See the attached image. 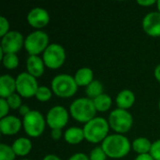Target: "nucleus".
Returning <instances> with one entry per match:
<instances>
[{"mask_svg":"<svg viewBox=\"0 0 160 160\" xmlns=\"http://www.w3.org/2000/svg\"><path fill=\"white\" fill-rule=\"evenodd\" d=\"M44 118L38 111H30L23 117V127L26 133L32 137L39 136L44 129Z\"/></svg>","mask_w":160,"mask_h":160,"instance_id":"obj_7","label":"nucleus"},{"mask_svg":"<svg viewBox=\"0 0 160 160\" xmlns=\"http://www.w3.org/2000/svg\"><path fill=\"white\" fill-rule=\"evenodd\" d=\"M43 160H61L57 156H55V155H48V156H46Z\"/></svg>","mask_w":160,"mask_h":160,"instance_id":"obj_37","label":"nucleus"},{"mask_svg":"<svg viewBox=\"0 0 160 160\" xmlns=\"http://www.w3.org/2000/svg\"><path fill=\"white\" fill-rule=\"evenodd\" d=\"M22 160H30V159H22Z\"/></svg>","mask_w":160,"mask_h":160,"instance_id":"obj_41","label":"nucleus"},{"mask_svg":"<svg viewBox=\"0 0 160 160\" xmlns=\"http://www.w3.org/2000/svg\"><path fill=\"white\" fill-rule=\"evenodd\" d=\"M15 158V153L12 147L1 143L0 144V160H13Z\"/></svg>","mask_w":160,"mask_h":160,"instance_id":"obj_24","label":"nucleus"},{"mask_svg":"<svg viewBox=\"0 0 160 160\" xmlns=\"http://www.w3.org/2000/svg\"><path fill=\"white\" fill-rule=\"evenodd\" d=\"M134 101H135L134 93L128 89L122 90L116 98L117 105L119 106L120 109H124V110L131 107V105L134 103Z\"/></svg>","mask_w":160,"mask_h":160,"instance_id":"obj_17","label":"nucleus"},{"mask_svg":"<svg viewBox=\"0 0 160 160\" xmlns=\"http://www.w3.org/2000/svg\"><path fill=\"white\" fill-rule=\"evenodd\" d=\"M22 35L18 31H9L6 34L1 42V48L6 53H15L22 45Z\"/></svg>","mask_w":160,"mask_h":160,"instance_id":"obj_10","label":"nucleus"},{"mask_svg":"<svg viewBox=\"0 0 160 160\" xmlns=\"http://www.w3.org/2000/svg\"><path fill=\"white\" fill-rule=\"evenodd\" d=\"M68 120V114L67 110L62 106L52 107L47 114V122L49 126L54 129L63 128Z\"/></svg>","mask_w":160,"mask_h":160,"instance_id":"obj_11","label":"nucleus"},{"mask_svg":"<svg viewBox=\"0 0 160 160\" xmlns=\"http://www.w3.org/2000/svg\"><path fill=\"white\" fill-rule=\"evenodd\" d=\"M21 124V120L16 116H5L0 120V130L6 135H12L20 129Z\"/></svg>","mask_w":160,"mask_h":160,"instance_id":"obj_14","label":"nucleus"},{"mask_svg":"<svg viewBox=\"0 0 160 160\" xmlns=\"http://www.w3.org/2000/svg\"><path fill=\"white\" fill-rule=\"evenodd\" d=\"M158 9H159V11H160V0L158 1Z\"/></svg>","mask_w":160,"mask_h":160,"instance_id":"obj_39","label":"nucleus"},{"mask_svg":"<svg viewBox=\"0 0 160 160\" xmlns=\"http://www.w3.org/2000/svg\"><path fill=\"white\" fill-rule=\"evenodd\" d=\"M75 81L78 85H88L93 82V71L88 68H80L75 74Z\"/></svg>","mask_w":160,"mask_h":160,"instance_id":"obj_20","label":"nucleus"},{"mask_svg":"<svg viewBox=\"0 0 160 160\" xmlns=\"http://www.w3.org/2000/svg\"><path fill=\"white\" fill-rule=\"evenodd\" d=\"M65 57L66 53L64 48L57 43L48 45L43 52V60L51 68H57L60 67L64 63Z\"/></svg>","mask_w":160,"mask_h":160,"instance_id":"obj_8","label":"nucleus"},{"mask_svg":"<svg viewBox=\"0 0 160 160\" xmlns=\"http://www.w3.org/2000/svg\"><path fill=\"white\" fill-rule=\"evenodd\" d=\"M11 147H12L15 154L20 155V156H24L30 152V150L32 148V144L28 139L19 138L13 142Z\"/></svg>","mask_w":160,"mask_h":160,"instance_id":"obj_18","label":"nucleus"},{"mask_svg":"<svg viewBox=\"0 0 160 160\" xmlns=\"http://www.w3.org/2000/svg\"><path fill=\"white\" fill-rule=\"evenodd\" d=\"M29 112H30V109H29V107L27 105H22L20 107V113L22 115H24L25 116Z\"/></svg>","mask_w":160,"mask_h":160,"instance_id":"obj_35","label":"nucleus"},{"mask_svg":"<svg viewBox=\"0 0 160 160\" xmlns=\"http://www.w3.org/2000/svg\"><path fill=\"white\" fill-rule=\"evenodd\" d=\"M77 85L75 78L68 74H59L52 81V88L53 92L62 98L74 95L77 91Z\"/></svg>","mask_w":160,"mask_h":160,"instance_id":"obj_4","label":"nucleus"},{"mask_svg":"<svg viewBox=\"0 0 160 160\" xmlns=\"http://www.w3.org/2000/svg\"><path fill=\"white\" fill-rule=\"evenodd\" d=\"M150 155L155 160H160V140H158L152 143Z\"/></svg>","mask_w":160,"mask_h":160,"instance_id":"obj_29","label":"nucleus"},{"mask_svg":"<svg viewBox=\"0 0 160 160\" xmlns=\"http://www.w3.org/2000/svg\"><path fill=\"white\" fill-rule=\"evenodd\" d=\"M49 37L48 35L40 30L34 31L30 33L24 41L25 49L28 51V52L31 55H37L40 52H42L44 49H46L48 46Z\"/></svg>","mask_w":160,"mask_h":160,"instance_id":"obj_5","label":"nucleus"},{"mask_svg":"<svg viewBox=\"0 0 160 160\" xmlns=\"http://www.w3.org/2000/svg\"><path fill=\"white\" fill-rule=\"evenodd\" d=\"M3 63L7 68H14L18 66L19 59L15 53H6L3 57Z\"/></svg>","mask_w":160,"mask_h":160,"instance_id":"obj_25","label":"nucleus"},{"mask_svg":"<svg viewBox=\"0 0 160 160\" xmlns=\"http://www.w3.org/2000/svg\"><path fill=\"white\" fill-rule=\"evenodd\" d=\"M109 125L102 117H95L83 127L84 137L92 142H98L106 138Z\"/></svg>","mask_w":160,"mask_h":160,"instance_id":"obj_3","label":"nucleus"},{"mask_svg":"<svg viewBox=\"0 0 160 160\" xmlns=\"http://www.w3.org/2000/svg\"><path fill=\"white\" fill-rule=\"evenodd\" d=\"M16 89L21 96L25 98L36 95L38 89L36 78L26 72L19 74L16 79Z\"/></svg>","mask_w":160,"mask_h":160,"instance_id":"obj_9","label":"nucleus"},{"mask_svg":"<svg viewBox=\"0 0 160 160\" xmlns=\"http://www.w3.org/2000/svg\"><path fill=\"white\" fill-rule=\"evenodd\" d=\"M27 69L34 77H39L44 71V63L38 55H30L27 59Z\"/></svg>","mask_w":160,"mask_h":160,"instance_id":"obj_16","label":"nucleus"},{"mask_svg":"<svg viewBox=\"0 0 160 160\" xmlns=\"http://www.w3.org/2000/svg\"><path fill=\"white\" fill-rule=\"evenodd\" d=\"M28 22L35 27H42L46 25L50 20L47 10L42 8H32L27 15Z\"/></svg>","mask_w":160,"mask_h":160,"instance_id":"obj_13","label":"nucleus"},{"mask_svg":"<svg viewBox=\"0 0 160 160\" xmlns=\"http://www.w3.org/2000/svg\"><path fill=\"white\" fill-rule=\"evenodd\" d=\"M93 101L96 106V109L101 112L108 110L112 104V98L107 94H101L100 96L94 98Z\"/></svg>","mask_w":160,"mask_h":160,"instance_id":"obj_22","label":"nucleus"},{"mask_svg":"<svg viewBox=\"0 0 160 160\" xmlns=\"http://www.w3.org/2000/svg\"><path fill=\"white\" fill-rule=\"evenodd\" d=\"M155 76H156V78L160 82V64L156 68V69H155Z\"/></svg>","mask_w":160,"mask_h":160,"instance_id":"obj_38","label":"nucleus"},{"mask_svg":"<svg viewBox=\"0 0 160 160\" xmlns=\"http://www.w3.org/2000/svg\"><path fill=\"white\" fill-rule=\"evenodd\" d=\"M8 27H9V24H8V20L4 16H1L0 17V36L4 37L6 34H8Z\"/></svg>","mask_w":160,"mask_h":160,"instance_id":"obj_30","label":"nucleus"},{"mask_svg":"<svg viewBox=\"0 0 160 160\" xmlns=\"http://www.w3.org/2000/svg\"><path fill=\"white\" fill-rule=\"evenodd\" d=\"M8 108H9V105H8V101L5 98H1V99H0V116H1V118H4L5 115L8 113Z\"/></svg>","mask_w":160,"mask_h":160,"instance_id":"obj_31","label":"nucleus"},{"mask_svg":"<svg viewBox=\"0 0 160 160\" xmlns=\"http://www.w3.org/2000/svg\"><path fill=\"white\" fill-rule=\"evenodd\" d=\"M151 142L146 138H138L133 142V148L136 152L141 154H147L151 150Z\"/></svg>","mask_w":160,"mask_h":160,"instance_id":"obj_21","label":"nucleus"},{"mask_svg":"<svg viewBox=\"0 0 160 160\" xmlns=\"http://www.w3.org/2000/svg\"><path fill=\"white\" fill-rule=\"evenodd\" d=\"M102 149L107 156L114 158L126 156L130 149V143L127 137L119 134L107 136L102 142Z\"/></svg>","mask_w":160,"mask_h":160,"instance_id":"obj_1","label":"nucleus"},{"mask_svg":"<svg viewBox=\"0 0 160 160\" xmlns=\"http://www.w3.org/2000/svg\"><path fill=\"white\" fill-rule=\"evenodd\" d=\"M84 138V132L83 129L76 127L69 128L66 132H65V139L68 142L71 144H76L79 143L82 139Z\"/></svg>","mask_w":160,"mask_h":160,"instance_id":"obj_19","label":"nucleus"},{"mask_svg":"<svg viewBox=\"0 0 160 160\" xmlns=\"http://www.w3.org/2000/svg\"><path fill=\"white\" fill-rule=\"evenodd\" d=\"M68 160H90L89 159V158L86 156V155H84V154H82V153H77V154H75V155H73Z\"/></svg>","mask_w":160,"mask_h":160,"instance_id":"obj_32","label":"nucleus"},{"mask_svg":"<svg viewBox=\"0 0 160 160\" xmlns=\"http://www.w3.org/2000/svg\"><path fill=\"white\" fill-rule=\"evenodd\" d=\"M61 129L59 128H54V129H52V138L54 139V140H58L60 139L61 137Z\"/></svg>","mask_w":160,"mask_h":160,"instance_id":"obj_33","label":"nucleus"},{"mask_svg":"<svg viewBox=\"0 0 160 160\" xmlns=\"http://www.w3.org/2000/svg\"><path fill=\"white\" fill-rule=\"evenodd\" d=\"M96 106L91 98H80L75 99L70 105L72 116L80 122H89L96 114Z\"/></svg>","mask_w":160,"mask_h":160,"instance_id":"obj_2","label":"nucleus"},{"mask_svg":"<svg viewBox=\"0 0 160 160\" xmlns=\"http://www.w3.org/2000/svg\"><path fill=\"white\" fill-rule=\"evenodd\" d=\"M8 105L10 108L12 109H17V108H20L22 106V100H21V98L19 95L17 94H12L11 96H9L7 99Z\"/></svg>","mask_w":160,"mask_h":160,"instance_id":"obj_28","label":"nucleus"},{"mask_svg":"<svg viewBox=\"0 0 160 160\" xmlns=\"http://www.w3.org/2000/svg\"><path fill=\"white\" fill-rule=\"evenodd\" d=\"M159 109H160V100H159Z\"/></svg>","mask_w":160,"mask_h":160,"instance_id":"obj_40","label":"nucleus"},{"mask_svg":"<svg viewBox=\"0 0 160 160\" xmlns=\"http://www.w3.org/2000/svg\"><path fill=\"white\" fill-rule=\"evenodd\" d=\"M106 153L102 147H96L90 154V160H106Z\"/></svg>","mask_w":160,"mask_h":160,"instance_id":"obj_27","label":"nucleus"},{"mask_svg":"<svg viewBox=\"0 0 160 160\" xmlns=\"http://www.w3.org/2000/svg\"><path fill=\"white\" fill-rule=\"evenodd\" d=\"M143 29L152 36H160V12L153 11L145 15L142 21Z\"/></svg>","mask_w":160,"mask_h":160,"instance_id":"obj_12","label":"nucleus"},{"mask_svg":"<svg viewBox=\"0 0 160 160\" xmlns=\"http://www.w3.org/2000/svg\"><path fill=\"white\" fill-rule=\"evenodd\" d=\"M103 86L99 81H93L91 82L86 88V94L88 95L89 98H96L97 97L100 96L102 94Z\"/></svg>","mask_w":160,"mask_h":160,"instance_id":"obj_23","label":"nucleus"},{"mask_svg":"<svg viewBox=\"0 0 160 160\" xmlns=\"http://www.w3.org/2000/svg\"><path fill=\"white\" fill-rule=\"evenodd\" d=\"M135 160H155L150 154H141Z\"/></svg>","mask_w":160,"mask_h":160,"instance_id":"obj_34","label":"nucleus"},{"mask_svg":"<svg viewBox=\"0 0 160 160\" xmlns=\"http://www.w3.org/2000/svg\"><path fill=\"white\" fill-rule=\"evenodd\" d=\"M52 96V92L51 90L46 87V86H40L38 87L37 93H36V97L38 100H41V101H46L48 99H50Z\"/></svg>","mask_w":160,"mask_h":160,"instance_id":"obj_26","label":"nucleus"},{"mask_svg":"<svg viewBox=\"0 0 160 160\" xmlns=\"http://www.w3.org/2000/svg\"><path fill=\"white\" fill-rule=\"evenodd\" d=\"M16 88V81L9 75H2L0 77V96L1 98H8L14 94Z\"/></svg>","mask_w":160,"mask_h":160,"instance_id":"obj_15","label":"nucleus"},{"mask_svg":"<svg viewBox=\"0 0 160 160\" xmlns=\"http://www.w3.org/2000/svg\"><path fill=\"white\" fill-rule=\"evenodd\" d=\"M155 2V0H138V3L141 5H152Z\"/></svg>","mask_w":160,"mask_h":160,"instance_id":"obj_36","label":"nucleus"},{"mask_svg":"<svg viewBox=\"0 0 160 160\" xmlns=\"http://www.w3.org/2000/svg\"><path fill=\"white\" fill-rule=\"evenodd\" d=\"M132 116L124 109H115L109 116V123L111 127L118 132H126L132 126Z\"/></svg>","mask_w":160,"mask_h":160,"instance_id":"obj_6","label":"nucleus"}]
</instances>
